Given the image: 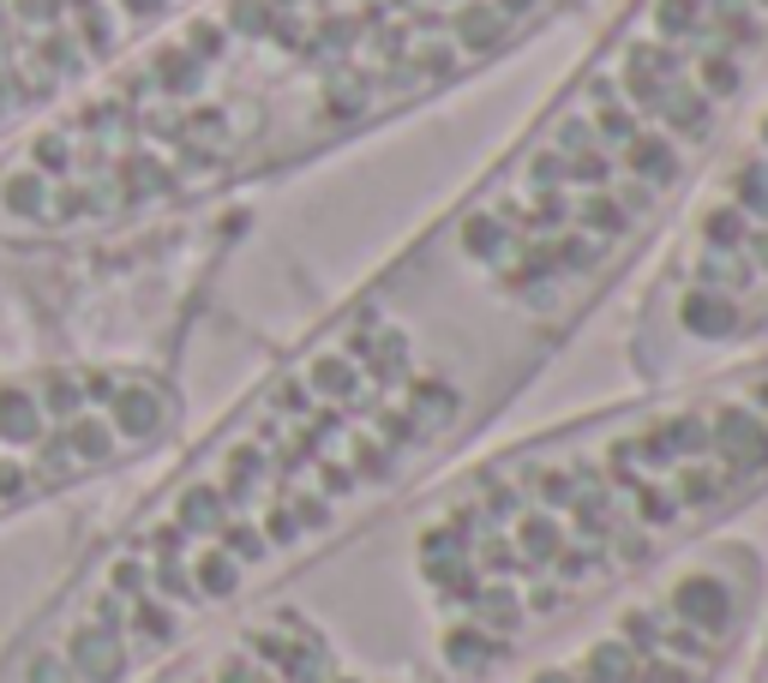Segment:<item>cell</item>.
<instances>
[{
    "instance_id": "1",
    "label": "cell",
    "mask_w": 768,
    "mask_h": 683,
    "mask_svg": "<svg viewBox=\"0 0 768 683\" xmlns=\"http://www.w3.org/2000/svg\"><path fill=\"white\" fill-rule=\"evenodd\" d=\"M468 414L463 366L403 306L348 300L72 563L0 683H144L433 473Z\"/></svg>"
},
{
    "instance_id": "2",
    "label": "cell",
    "mask_w": 768,
    "mask_h": 683,
    "mask_svg": "<svg viewBox=\"0 0 768 683\" xmlns=\"http://www.w3.org/2000/svg\"><path fill=\"white\" fill-rule=\"evenodd\" d=\"M768 498V348L643 384L456 468L415 510L426 665L481 683Z\"/></svg>"
},
{
    "instance_id": "3",
    "label": "cell",
    "mask_w": 768,
    "mask_h": 683,
    "mask_svg": "<svg viewBox=\"0 0 768 683\" xmlns=\"http://www.w3.org/2000/svg\"><path fill=\"white\" fill-rule=\"evenodd\" d=\"M186 390L127 354L0 366V528L174 450Z\"/></svg>"
},
{
    "instance_id": "4",
    "label": "cell",
    "mask_w": 768,
    "mask_h": 683,
    "mask_svg": "<svg viewBox=\"0 0 768 683\" xmlns=\"http://www.w3.org/2000/svg\"><path fill=\"white\" fill-rule=\"evenodd\" d=\"M762 612L768 558L727 528L607 612L583 618L576 635H558L481 683H720L757 642Z\"/></svg>"
},
{
    "instance_id": "5",
    "label": "cell",
    "mask_w": 768,
    "mask_h": 683,
    "mask_svg": "<svg viewBox=\"0 0 768 683\" xmlns=\"http://www.w3.org/2000/svg\"><path fill=\"white\" fill-rule=\"evenodd\" d=\"M199 0H0V151L102 84Z\"/></svg>"
},
{
    "instance_id": "6",
    "label": "cell",
    "mask_w": 768,
    "mask_h": 683,
    "mask_svg": "<svg viewBox=\"0 0 768 683\" xmlns=\"http://www.w3.org/2000/svg\"><path fill=\"white\" fill-rule=\"evenodd\" d=\"M144 683H445L426 660L378 665L361 660L313 605L271 593L253 612L229 618L181 660H169Z\"/></svg>"
},
{
    "instance_id": "7",
    "label": "cell",
    "mask_w": 768,
    "mask_h": 683,
    "mask_svg": "<svg viewBox=\"0 0 768 683\" xmlns=\"http://www.w3.org/2000/svg\"><path fill=\"white\" fill-rule=\"evenodd\" d=\"M750 683H768V642H762V660H757V677Z\"/></svg>"
}]
</instances>
